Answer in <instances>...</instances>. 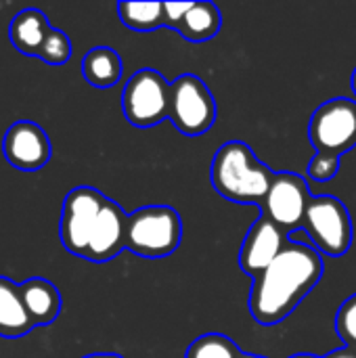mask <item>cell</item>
I'll return each mask as SVG.
<instances>
[{
    "label": "cell",
    "instance_id": "cell-1",
    "mask_svg": "<svg viewBox=\"0 0 356 358\" xmlns=\"http://www.w3.org/2000/svg\"><path fill=\"white\" fill-rule=\"evenodd\" d=\"M323 271V258L315 248L290 241L279 258L254 279L248 298L252 319L262 327L283 323L317 287Z\"/></svg>",
    "mask_w": 356,
    "mask_h": 358
},
{
    "label": "cell",
    "instance_id": "cell-2",
    "mask_svg": "<svg viewBox=\"0 0 356 358\" xmlns=\"http://www.w3.org/2000/svg\"><path fill=\"white\" fill-rule=\"evenodd\" d=\"M275 172L243 141L225 143L212 157L210 180L218 195L241 206H262Z\"/></svg>",
    "mask_w": 356,
    "mask_h": 358
},
{
    "label": "cell",
    "instance_id": "cell-3",
    "mask_svg": "<svg viewBox=\"0 0 356 358\" xmlns=\"http://www.w3.org/2000/svg\"><path fill=\"white\" fill-rule=\"evenodd\" d=\"M183 241V220L170 206H145L128 214L126 250L141 258L172 256Z\"/></svg>",
    "mask_w": 356,
    "mask_h": 358
},
{
    "label": "cell",
    "instance_id": "cell-4",
    "mask_svg": "<svg viewBox=\"0 0 356 358\" xmlns=\"http://www.w3.org/2000/svg\"><path fill=\"white\" fill-rule=\"evenodd\" d=\"M218 115L208 84L195 73H183L170 82V122L185 136L206 134Z\"/></svg>",
    "mask_w": 356,
    "mask_h": 358
},
{
    "label": "cell",
    "instance_id": "cell-5",
    "mask_svg": "<svg viewBox=\"0 0 356 358\" xmlns=\"http://www.w3.org/2000/svg\"><path fill=\"white\" fill-rule=\"evenodd\" d=\"M302 229L319 254L340 258L353 245L350 212L344 201L334 195H319L311 199Z\"/></svg>",
    "mask_w": 356,
    "mask_h": 358
},
{
    "label": "cell",
    "instance_id": "cell-6",
    "mask_svg": "<svg viewBox=\"0 0 356 358\" xmlns=\"http://www.w3.org/2000/svg\"><path fill=\"white\" fill-rule=\"evenodd\" d=\"M122 111L136 128H153L170 120V82L155 69H138L122 90Z\"/></svg>",
    "mask_w": 356,
    "mask_h": 358
},
{
    "label": "cell",
    "instance_id": "cell-7",
    "mask_svg": "<svg viewBox=\"0 0 356 358\" xmlns=\"http://www.w3.org/2000/svg\"><path fill=\"white\" fill-rule=\"evenodd\" d=\"M308 138L317 151L344 155L356 147V101L336 96L321 103L308 124Z\"/></svg>",
    "mask_w": 356,
    "mask_h": 358
},
{
    "label": "cell",
    "instance_id": "cell-8",
    "mask_svg": "<svg viewBox=\"0 0 356 358\" xmlns=\"http://www.w3.org/2000/svg\"><path fill=\"white\" fill-rule=\"evenodd\" d=\"M109 197H105L101 191L92 187H78L67 193L61 210V222H59V237L63 248L84 258L94 224L99 220L101 210L105 208Z\"/></svg>",
    "mask_w": 356,
    "mask_h": 358
},
{
    "label": "cell",
    "instance_id": "cell-9",
    "mask_svg": "<svg viewBox=\"0 0 356 358\" xmlns=\"http://www.w3.org/2000/svg\"><path fill=\"white\" fill-rule=\"evenodd\" d=\"M311 199L313 195L304 176L296 172H275L273 185L260 210L287 235L302 229Z\"/></svg>",
    "mask_w": 356,
    "mask_h": 358
},
{
    "label": "cell",
    "instance_id": "cell-10",
    "mask_svg": "<svg viewBox=\"0 0 356 358\" xmlns=\"http://www.w3.org/2000/svg\"><path fill=\"white\" fill-rule=\"evenodd\" d=\"M4 159L21 170V172H36L42 170L52 155L48 134L34 122H15L2 141Z\"/></svg>",
    "mask_w": 356,
    "mask_h": 358
},
{
    "label": "cell",
    "instance_id": "cell-11",
    "mask_svg": "<svg viewBox=\"0 0 356 358\" xmlns=\"http://www.w3.org/2000/svg\"><path fill=\"white\" fill-rule=\"evenodd\" d=\"M290 243L287 235L264 214L248 229V235L243 239L241 252H239V266L241 271L258 279L283 252V248Z\"/></svg>",
    "mask_w": 356,
    "mask_h": 358
},
{
    "label": "cell",
    "instance_id": "cell-12",
    "mask_svg": "<svg viewBox=\"0 0 356 358\" xmlns=\"http://www.w3.org/2000/svg\"><path fill=\"white\" fill-rule=\"evenodd\" d=\"M126 231H128V214L113 199H107L94 224L84 260L109 262L115 256H120V252L126 250Z\"/></svg>",
    "mask_w": 356,
    "mask_h": 358
},
{
    "label": "cell",
    "instance_id": "cell-13",
    "mask_svg": "<svg viewBox=\"0 0 356 358\" xmlns=\"http://www.w3.org/2000/svg\"><path fill=\"white\" fill-rule=\"evenodd\" d=\"M19 292H21L23 304L27 308V315H29L34 327L50 325L59 317L61 294L50 281H46L42 277H31V279L19 283Z\"/></svg>",
    "mask_w": 356,
    "mask_h": 358
},
{
    "label": "cell",
    "instance_id": "cell-14",
    "mask_svg": "<svg viewBox=\"0 0 356 358\" xmlns=\"http://www.w3.org/2000/svg\"><path fill=\"white\" fill-rule=\"evenodd\" d=\"M50 29L52 27L48 25V19L42 10L23 8L13 17L8 25V38L21 55L38 57Z\"/></svg>",
    "mask_w": 356,
    "mask_h": 358
},
{
    "label": "cell",
    "instance_id": "cell-15",
    "mask_svg": "<svg viewBox=\"0 0 356 358\" xmlns=\"http://www.w3.org/2000/svg\"><path fill=\"white\" fill-rule=\"evenodd\" d=\"M31 329L34 323L23 304L19 285L8 277H0V338L17 340Z\"/></svg>",
    "mask_w": 356,
    "mask_h": 358
},
{
    "label": "cell",
    "instance_id": "cell-16",
    "mask_svg": "<svg viewBox=\"0 0 356 358\" xmlns=\"http://www.w3.org/2000/svg\"><path fill=\"white\" fill-rule=\"evenodd\" d=\"M124 71L122 57L109 46H94L82 59V76L94 88H111Z\"/></svg>",
    "mask_w": 356,
    "mask_h": 358
},
{
    "label": "cell",
    "instance_id": "cell-17",
    "mask_svg": "<svg viewBox=\"0 0 356 358\" xmlns=\"http://www.w3.org/2000/svg\"><path fill=\"white\" fill-rule=\"evenodd\" d=\"M222 27V13L214 2H193L176 29L189 42H208L216 38Z\"/></svg>",
    "mask_w": 356,
    "mask_h": 358
},
{
    "label": "cell",
    "instance_id": "cell-18",
    "mask_svg": "<svg viewBox=\"0 0 356 358\" xmlns=\"http://www.w3.org/2000/svg\"><path fill=\"white\" fill-rule=\"evenodd\" d=\"M120 21L134 31L164 27V2H118Z\"/></svg>",
    "mask_w": 356,
    "mask_h": 358
},
{
    "label": "cell",
    "instance_id": "cell-19",
    "mask_svg": "<svg viewBox=\"0 0 356 358\" xmlns=\"http://www.w3.org/2000/svg\"><path fill=\"white\" fill-rule=\"evenodd\" d=\"M241 348L222 334H206L197 338L185 352V358H241Z\"/></svg>",
    "mask_w": 356,
    "mask_h": 358
},
{
    "label": "cell",
    "instance_id": "cell-20",
    "mask_svg": "<svg viewBox=\"0 0 356 358\" xmlns=\"http://www.w3.org/2000/svg\"><path fill=\"white\" fill-rule=\"evenodd\" d=\"M71 57V42H69V36L63 31V29H50L42 48H40V55L38 59H42L44 63L48 65H65Z\"/></svg>",
    "mask_w": 356,
    "mask_h": 358
},
{
    "label": "cell",
    "instance_id": "cell-21",
    "mask_svg": "<svg viewBox=\"0 0 356 358\" xmlns=\"http://www.w3.org/2000/svg\"><path fill=\"white\" fill-rule=\"evenodd\" d=\"M336 331L342 338L344 346L356 348V294L342 302L336 315Z\"/></svg>",
    "mask_w": 356,
    "mask_h": 358
},
{
    "label": "cell",
    "instance_id": "cell-22",
    "mask_svg": "<svg viewBox=\"0 0 356 358\" xmlns=\"http://www.w3.org/2000/svg\"><path fill=\"white\" fill-rule=\"evenodd\" d=\"M340 164L342 157L336 153H325V151H317L306 168V174L311 180L315 182H327L332 180L338 172H340Z\"/></svg>",
    "mask_w": 356,
    "mask_h": 358
},
{
    "label": "cell",
    "instance_id": "cell-23",
    "mask_svg": "<svg viewBox=\"0 0 356 358\" xmlns=\"http://www.w3.org/2000/svg\"><path fill=\"white\" fill-rule=\"evenodd\" d=\"M191 6H193L191 0H187V2H164V23H166V27L178 29Z\"/></svg>",
    "mask_w": 356,
    "mask_h": 358
},
{
    "label": "cell",
    "instance_id": "cell-24",
    "mask_svg": "<svg viewBox=\"0 0 356 358\" xmlns=\"http://www.w3.org/2000/svg\"><path fill=\"white\" fill-rule=\"evenodd\" d=\"M323 358H356V348H348V346H344V348L334 350V352H329L327 357H323Z\"/></svg>",
    "mask_w": 356,
    "mask_h": 358
},
{
    "label": "cell",
    "instance_id": "cell-25",
    "mask_svg": "<svg viewBox=\"0 0 356 358\" xmlns=\"http://www.w3.org/2000/svg\"><path fill=\"white\" fill-rule=\"evenodd\" d=\"M84 358H122L120 355H88Z\"/></svg>",
    "mask_w": 356,
    "mask_h": 358
},
{
    "label": "cell",
    "instance_id": "cell-26",
    "mask_svg": "<svg viewBox=\"0 0 356 358\" xmlns=\"http://www.w3.org/2000/svg\"><path fill=\"white\" fill-rule=\"evenodd\" d=\"M350 86H353V92H355L356 96V67L355 71H353V76H350Z\"/></svg>",
    "mask_w": 356,
    "mask_h": 358
},
{
    "label": "cell",
    "instance_id": "cell-27",
    "mask_svg": "<svg viewBox=\"0 0 356 358\" xmlns=\"http://www.w3.org/2000/svg\"><path fill=\"white\" fill-rule=\"evenodd\" d=\"M292 358H319V357H315V355H296V357H292Z\"/></svg>",
    "mask_w": 356,
    "mask_h": 358
},
{
    "label": "cell",
    "instance_id": "cell-28",
    "mask_svg": "<svg viewBox=\"0 0 356 358\" xmlns=\"http://www.w3.org/2000/svg\"><path fill=\"white\" fill-rule=\"evenodd\" d=\"M241 358H264V357H256V355H245V352H243V357Z\"/></svg>",
    "mask_w": 356,
    "mask_h": 358
}]
</instances>
